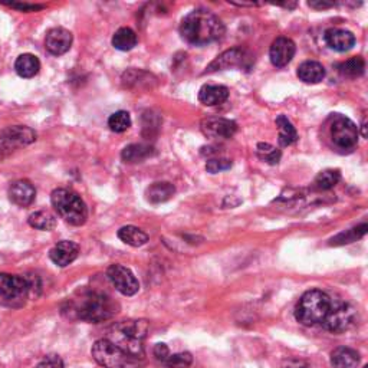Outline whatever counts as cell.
I'll list each match as a JSON object with an SVG mask.
<instances>
[{"instance_id": "6da1fadb", "label": "cell", "mask_w": 368, "mask_h": 368, "mask_svg": "<svg viewBox=\"0 0 368 368\" xmlns=\"http://www.w3.org/2000/svg\"><path fill=\"white\" fill-rule=\"evenodd\" d=\"M225 30V25L220 19L206 9L190 12L180 25V35L183 40L196 46L209 45L222 40Z\"/></svg>"}, {"instance_id": "7a4b0ae2", "label": "cell", "mask_w": 368, "mask_h": 368, "mask_svg": "<svg viewBox=\"0 0 368 368\" xmlns=\"http://www.w3.org/2000/svg\"><path fill=\"white\" fill-rule=\"evenodd\" d=\"M148 331V322L144 319L139 321H123L115 324L109 329V337L108 340L120 347L123 351L128 353L130 356L135 358L144 357V338Z\"/></svg>"}, {"instance_id": "3957f363", "label": "cell", "mask_w": 368, "mask_h": 368, "mask_svg": "<svg viewBox=\"0 0 368 368\" xmlns=\"http://www.w3.org/2000/svg\"><path fill=\"white\" fill-rule=\"evenodd\" d=\"M73 313L76 318L81 321L98 324L111 319L117 314L119 305L104 292L88 290L73 304Z\"/></svg>"}, {"instance_id": "277c9868", "label": "cell", "mask_w": 368, "mask_h": 368, "mask_svg": "<svg viewBox=\"0 0 368 368\" xmlns=\"http://www.w3.org/2000/svg\"><path fill=\"white\" fill-rule=\"evenodd\" d=\"M51 202L67 223L72 226H82L88 219V209L84 200L69 189H56L52 191Z\"/></svg>"}, {"instance_id": "5b68a950", "label": "cell", "mask_w": 368, "mask_h": 368, "mask_svg": "<svg viewBox=\"0 0 368 368\" xmlns=\"http://www.w3.org/2000/svg\"><path fill=\"white\" fill-rule=\"evenodd\" d=\"M331 298L319 289H311L305 292L297 304L295 318L302 325L311 326L321 324L331 308Z\"/></svg>"}, {"instance_id": "8992f818", "label": "cell", "mask_w": 368, "mask_h": 368, "mask_svg": "<svg viewBox=\"0 0 368 368\" xmlns=\"http://www.w3.org/2000/svg\"><path fill=\"white\" fill-rule=\"evenodd\" d=\"M92 358L104 368H141L143 360L135 358L112 344L108 338L95 341L91 350Z\"/></svg>"}, {"instance_id": "52a82bcc", "label": "cell", "mask_w": 368, "mask_h": 368, "mask_svg": "<svg viewBox=\"0 0 368 368\" xmlns=\"http://www.w3.org/2000/svg\"><path fill=\"white\" fill-rule=\"evenodd\" d=\"M28 298L29 290L24 277L0 274V304L19 308L25 305Z\"/></svg>"}, {"instance_id": "ba28073f", "label": "cell", "mask_w": 368, "mask_h": 368, "mask_svg": "<svg viewBox=\"0 0 368 368\" xmlns=\"http://www.w3.org/2000/svg\"><path fill=\"white\" fill-rule=\"evenodd\" d=\"M36 141V132L25 125L8 127L0 131V161L9 157L17 148Z\"/></svg>"}, {"instance_id": "9c48e42d", "label": "cell", "mask_w": 368, "mask_h": 368, "mask_svg": "<svg viewBox=\"0 0 368 368\" xmlns=\"http://www.w3.org/2000/svg\"><path fill=\"white\" fill-rule=\"evenodd\" d=\"M329 137L338 150L351 151L358 143V128L350 119L337 114L329 125Z\"/></svg>"}, {"instance_id": "30bf717a", "label": "cell", "mask_w": 368, "mask_h": 368, "mask_svg": "<svg viewBox=\"0 0 368 368\" xmlns=\"http://www.w3.org/2000/svg\"><path fill=\"white\" fill-rule=\"evenodd\" d=\"M356 309L347 302H331V308L321 322V325L329 333L341 334L350 329L356 324Z\"/></svg>"}, {"instance_id": "8fae6325", "label": "cell", "mask_w": 368, "mask_h": 368, "mask_svg": "<svg viewBox=\"0 0 368 368\" xmlns=\"http://www.w3.org/2000/svg\"><path fill=\"white\" fill-rule=\"evenodd\" d=\"M107 275L111 283L114 285V288L125 297H132L140 290L139 279L135 278V275L128 268L123 265H119V263L111 265L107 270Z\"/></svg>"}, {"instance_id": "7c38bea8", "label": "cell", "mask_w": 368, "mask_h": 368, "mask_svg": "<svg viewBox=\"0 0 368 368\" xmlns=\"http://www.w3.org/2000/svg\"><path fill=\"white\" fill-rule=\"evenodd\" d=\"M250 61H252V55H249L246 49L234 48L218 56L216 60L206 68V72L223 71L229 68H249Z\"/></svg>"}, {"instance_id": "4fadbf2b", "label": "cell", "mask_w": 368, "mask_h": 368, "mask_svg": "<svg viewBox=\"0 0 368 368\" xmlns=\"http://www.w3.org/2000/svg\"><path fill=\"white\" fill-rule=\"evenodd\" d=\"M200 130L207 139L226 140L234 137L238 131V124L222 117H209L202 121Z\"/></svg>"}, {"instance_id": "5bb4252c", "label": "cell", "mask_w": 368, "mask_h": 368, "mask_svg": "<svg viewBox=\"0 0 368 368\" xmlns=\"http://www.w3.org/2000/svg\"><path fill=\"white\" fill-rule=\"evenodd\" d=\"M295 52H297V46L292 40L283 37V36L278 37V40H275L274 44L270 45V49H269L270 62H272L274 67L277 68H283L290 61H292Z\"/></svg>"}, {"instance_id": "9a60e30c", "label": "cell", "mask_w": 368, "mask_h": 368, "mask_svg": "<svg viewBox=\"0 0 368 368\" xmlns=\"http://www.w3.org/2000/svg\"><path fill=\"white\" fill-rule=\"evenodd\" d=\"M73 36L65 28H53L46 33L45 46L49 53L60 56L67 53L72 46Z\"/></svg>"}, {"instance_id": "2e32d148", "label": "cell", "mask_w": 368, "mask_h": 368, "mask_svg": "<svg viewBox=\"0 0 368 368\" xmlns=\"http://www.w3.org/2000/svg\"><path fill=\"white\" fill-rule=\"evenodd\" d=\"M80 255V246L78 243H75L72 240H62L60 243H56L51 252L49 258L51 261L60 268H65L71 265Z\"/></svg>"}, {"instance_id": "e0dca14e", "label": "cell", "mask_w": 368, "mask_h": 368, "mask_svg": "<svg viewBox=\"0 0 368 368\" xmlns=\"http://www.w3.org/2000/svg\"><path fill=\"white\" fill-rule=\"evenodd\" d=\"M324 40L329 48L337 52H347L356 45L354 33L340 28H331L325 30Z\"/></svg>"}, {"instance_id": "ac0fdd59", "label": "cell", "mask_w": 368, "mask_h": 368, "mask_svg": "<svg viewBox=\"0 0 368 368\" xmlns=\"http://www.w3.org/2000/svg\"><path fill=\"white\" fill-rule=\"evenodd\" d=\"M36 190L29 180H17L9 189V199L19 207H28L35 202Z\"/></svg>"}, {"instance_id": "d6986e66", "label": "cell", "mask_w": 368, "mask_h": 368, "mask_svg": "<svg viewBox=\"0 0 368 368\" xmlns=\"http://www.w3.org/2000/svg\"><path fill=\"white\" fill-rule=\"evenodd\" d=\"M229 98V89L223 85H203L199 91V101L206 107L223 104Z\"/></svg>"}, {"instance_id": "ffe728a7", "label": "cell", "mask_w": 368, "mask_h": 368, "mask_svg": "<svg viewBox=\"0 0 368 368\" xmlns=\"http://www.w3.org/2000/svg\"><path fill=\"white\" fill-rule=\"evenodd\" d=\"M360 354L350 347H338L331 353L333 368H357Z\"/></svg>"}, {"instance_id": "44dd1931", "label": "cell", "mask_w": 368, "mask_h": 368, "mask_svg": "<svg viewBox=\"0 0 368 368\" xmlns=\"http://www.w3.org/2000/svg\"><path fill=\"white\" fill-rule=\"evenodd\" d=\"M174 193H176V187H174L171 183L159 182V183H152L147 189L146 196L150 203L160 204V203L170 200L174 196Z\"/></svg>"}, {"instance_id": "7402d4cb", "label": "cell", "mask_w": 368, "mask_h": 368, "mask_svg": "<svg viewBox=\"0 0 368 368\" xmlns=\"http://www.w3.org/2000/svg\"><path fill=\"white\" fill-rule=\"evenodd\" d=\"M298 76L305 84H318L325 78V68L317 61H305L298 68Z\"/></svg>"}, {"instance_id": "603a6c76", "label": "cell", "mask_w": 368, "mask_h": 368, "mask_svg": "<svg viewBox=\"0 0 368 368\" xmlns=\"http://www.w3.org/2000/svg\"><path fill=\"white\" fill-rule=\"evenodd\" d=\"M41 69V62L32 53H24L16 60L15 71L22 78H33Z\"/></svg>"}, {"instance_id": "cb8c5ba5", "label": "cell", "mask_w": 368, "mask_h": 368, "mask_svg": "<svg viewBox=\"0 0 368 368\" xmlns=\"http://www.w3.org/2000/svg\"><path fill=\"white\" fill-rule=\"evenodd\" d=\"M119 238L128 246L140 247L148 242V235L137 226H124L119 230Z\"/></svg>"}, {"instance_id": "d4e9b609", "label": "cell", "mask_w": 368, "mask_h": 368, "mask_svg": "<svg viewBox=\"0 0 368 368\" xmlns=\"http://www.w3.org/2000/svg\"><path fill=\"white\" fill-rule=\"evenodd\" d=\"M139 42L137 33L131 28H120L112 36V46L119 51H131Z\"/></svg>"}, {"instance_id": "484cf974", "label": "cell", "mask_w": 368, "mask_h": 368, "mask_svg": "<svg viewBox=\"0 0 368 368\" xmlns=\"http://www.w3.org/2000/svg\"><path fill=\"white\" fill-rule=\"evenodd\" d=\"M151 154H152V148L150 146L131 144L123 150L121 157L125 163L135 164V163H143L144 160H147L151 156Z\"/></svg>"}, {"instance_id": "4316f807", "label": "cell", "mask_w": 368, "mask_h": 368, "mask_svg": "<svg viewBox=\"0 0 368 368\" xmlns=\"http://www.w3.org/2000/svg\"><path fill=\"white\" fill-rule=\"evenodd\" d=\"M365 71V61L361 56H354L338 65V72L344 78H358Z\"/></svg>"}, {"instance_id": "83f0119b", "label": "cell", "mask_w": 368, "mask_h": 368, "mask_svg": "<svg viewBox=\"0 0 368 368\" xmlns=\"http://www.w3.org/2000/svg\"><path fill=\"white\" fill-rule=\"evenodd\" d=\"M275 123H277V125L279 128V144L282 147H288L290 144L297 143L298 132H297L295 127L292 125V123H290L285 117V115H279Z\"/></svg>"}, {"instance_id": "f1b7e54d", "label": "cell", "mask_w": 368, "mask_h": 368, "mask_svg": "<svg viewBox=\"0 0 368 368\" xmlns=\"http://www.w3.org/2000/svg\"><path fill=\"white\" fill-rule=\"evenodd\" d=\"M28 223L30 227L36 229V230H44V231H49L53 230L56 226V219L52 215L51 211L46 210H40V211H35L29 216Z\"/></svg>"}, {"instance_id": "f546056e", "label": "cell", "mask_w": 368, "mask_h": 368, "mask_svg": "<svg viewBox=\"0 0 368 368\" xmlns=\"http://www.w3.org/2000/svg\"><path fill=\"white\" fill-rule=\"evenodd\" d=\"M108 127L114 132H124L131 127V115L127 111L114 112L108 119Z\"/></svg>"}, {"instance_id": "4dcf8cb0", "label": "cell", "mask_w": 368, "mask_h": 368, "mask_svg": "<svg viewBox=\"0 0 368 368\" xmlns=\"http://www.w3.org/2000/svg\"><path fill=\"white\" fill-rule=\"evenodd\" d=\"M340 179H341V174L338 170H324L317 176L315 186L319 190H329L338 184Z\"/></svg>"}, {"instance_id": "1f68e13d", "label": "cell", "mask_w": 368, "mask_h": 368, "mask_svg": "<svg viewBox=\"0 0 368 368\" xmlns=\"http://www.w3.org/2000/svg\"><path fill=\"white\" fill-rule=\"evenodd\" d=\"M256 154L262 161L272 164V166L278 164L281 160V151L277 147L270 146L268 143H259L256 147Z\"/></svg>"}, {"instance_id": "d6a6232c", "label": "cell", "mask_w": 368, "mask_h": 368, "mask_svg": "<svg viewBox=\"0 0 368 368\" xmlns=\"http://www.w3.org/2000/svg\"><path fill=\"white\" fill-rule=\"evenodd\" d=\"M367 223H362L354 229H351L350 231H347V234H341L340 236H337L335 239H333V245H344V243H351L356 239L362 238L367 234Z\"/></svg>"}, {"instance_id": "836d02e7", "label": "cell", "mask_w": 368, "mask_h": 368, "mask_svg": "<svg viewBox=\"0 0 368 368\" xmlns=\"http://www.w3.org/2000/svg\"><path fill=\"white\" fill-rule=\"evenodd\" d=\"M191 364H193V356L187 351L170 354V357L164 362V365L168 368H189Z\"/></svg>"}, {"instance_id": "e575fe53", "label": "cell", "mask_w": 368, "mask_h": 368, "mask_svg": "<svg viewBox=\"0 0 368 368\" xmlns=\"http://www.w3.org/2000/svg\"><path fill=\"white\" fill-rule=\"evenodd\" d=\"M26 283H28V290H29V298H37L41 295L42 290V282L41 278L36 274H26L24 275Z\"/></svg>"}, {"instance_id": "d590c367", "label": "cell", "mask_w": 368, "mask_h": 368, "mask_svg": "<svg viewBox=\"0 0 368 368\" xmlns=\"http://www.w3.org/2000/svg\"><path fill=\"white\" fill-rule=\"evenodd\" d=\"M230 167H231V160H229V159H210L206 163V170L211 174L229 170Z\"/></svg>"}, {"instance_id": "8d00e7d4", "label": "cell", "mask_w": 368, "mask_h": 368, "mask_svg": "<svg viewBox=\"0 0 368 368\" xmlns=\"http://www.w3.org/2000/svg\"><path fill=\"white\" fill-rule=\"evenodd\" d=\"M37 368H64V361L60 356L51 354L42 358V361L37 364Z\"/></svg>"}, {"instance_id": "74e56055", "label": "cell", "mask_w": 368, "mask_h": 368, "mask_svg": "<svg viewBox=\"0 0 368 368\" xmlns=\"http://www.w3.org/2000/svg\"><path fill=\"white\" fill-rule=\"evenodd\" d=\"M152 353H154V357H156L163 364L170 357V350H168V347L166 344H156V347H154Z\"/></svg>"}, {"instance_id": "f35d334b", "label": "cell", "mask_w": 368, "mask_h": 368, "mask_svg": "<svg viewBox=\"0 0 368 368\" xmlns=\"http://www.w3.org/2000/svg\"><path fill=\"white\" fill-rule=\"evenodd\" d=\"M13 9H17V10H21V12H35V10H41L44 9L42 5H30V3H5Z\"/></svg>"}, {"instance_id": "ab89813d", "label": "cell", "mask_w": 368, "mask_h": 368, "mask_svg": "<svg viewBox=\"0 0 368 368\" xmlns=\"http://www.w3.org/2000/svg\"><path fill=\"white\" fill-rule=\"evenodd\" d=\"M282 368H311V367L301 360H288L283 362Z\"/></svg>"}, {"instance_id": "60d3db41", "label": "cell", "mask_w": 368, "mask_h": 368, "mask_svg": "<svg viewBox=\"0 0 368 368\" xmlns=\"http://www.w3.org/2000/svg\"><path fill=\"white\" fill-rule=\"evenodd\" d=\"M308 5L314 9H328L334 6V3H326V2H309Z\"/></svg>"}, {"instance_id": "b9f144b4", "label": "cell", "mask_w": 368, "mask_h": 368, "mask_svg": "<svg viewBox=\"0 0 368 368\" xmlns=\"http://www.w3.org/2000/svg\"><path fill=\"white\" fill-rule=\"evenodd\" d=\"M362 368H368V367H367V365H364V367H362Z\"/></svg>"}]
</instances>
